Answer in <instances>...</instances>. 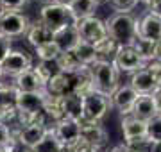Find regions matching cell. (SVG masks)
I'll use <instances>...</instances> for the list:
<instances>
[{
  "mask_svg": "<svg viewBox=\"0 0 161 152\" xmlns=\"http://www.w3.org/2000/svg\"><path fill=\"white\" fill-rule=\"evenodd\" d=\"M122 133H124V145H138V143H145L147 140V122L140 120V118L132 117H122Z\"/></svg>",
  "mask_w": 161,
  "mask_h": 152,
  "instance_id": "52a82bcc",
  "label": "cell"
},
{
  "mask_svg": "<svg viewBox=\"0 0 161 152\" xmlns=\"http://www.w3.org/2000/svg\"><path fill=\"white\" fill-rule=\"evenodd\" d=\"M0 123H2V118H0Z\"/></svg>",
  "mask_w": 161,
  "mask_h": 152,
  "instance_id": "db71d44e",
  "label": "cell"
},
{
  "mask_svg": "<svg viewBox=\"0 0 161 152\" xmlns=\"http://www.w3.org/2000/svg\"><path fill=\"white\" fill-rule=\"evenodd\" d=\"M0 152H2V147H0Z\"/></svg>",
  "mask_w": 161,
  "mask_h": 152,
  "instance_id": "f5cc1de1",
  "label": "cell"
},
{
  "mask_svg": "<svg viewBox=\"0 0 161 152\" xmlns=\"http://www.w3.org/2000/svg\"><path fill=\"white\" fill-rule=\"evenodd\" d=\"M95 48H97V54H98V57L100 59H108V61H109V57H111V61H113L115 54L118 52V48H120V45L108 36V38L102 40L98 45H95Z\"/></svg>",
  "mask_w": 161,
  "mask_h": 152,
  "instance_id": "1f68e13d",
  "label": "cell"
},
{
  "mask_svg": "<svg viewBox=\"0 0 161 152\" xmlns=\"http://www.w3.org/2000/svg\"><path fill=\"white\" fill-rule=\"evenodd\" d=\"M58 64H59V70L63 73H68V75H74L75 72H79L82 68L80 61L75 57L74 52H61L58 57Z\"/></svg>",
  "mask_w": 161,
  "mask_h": 152,
  "instance_id": "83f0119b",
  "label": "cell"
},
{
  "mask_svg": "<svg viewBox=\"0 0 161 152\" xmlns=\"http://www.w3.org/2000/svg\"><path fill=\"white\" fill-rule=\"evenodd\" d=\"M48 127L50 125H29V127H14V125H11L13 129V134H14V138H16L18 145H22L23 149H34L38 143H40L43 138L47 136V133H48Z\"/></svg>",
  "mask_w": 161,
  "mask_h": 152,
  "instance_id": "9c48e42d",
  "label": "cell"
},
{
  "mask_svg": "<svg viewBox=\"0 0 161 152\" xmlns=\"http://www.w3.org/2000/svg\"><path fill=\"white\" fill-rule=\"evenodd\" d=\"M97 7H98V2H95V0H74L72 6H70V13L74 16V22L77 24L84 18L95 16Z\"/></svg>",
  "mask_w": 161,
  "mask_h": 152,
  "instance_id": "d4e9b609",
  "label": "cell"
},
{
  "mask_svg": "<svg viewBox=\"0 0 161 152\" xmlns=\"http://www.w3.org/2000/svg\"><path fill=\"white\" fill-rule=\"evenodd\" d=\"M149 13H152L156 16H161V0H152V4L149 6Z\"/></svg>",
  "mask_w": 161,
  "mask_h": 152,
  "instance_id": "60d3db41",
  "label": "cell"
},
{
  "mask_svg": "<svg viewBox=\"0 0 161 152\" xmlns=\"http://www.w3.org/2000/svg\"><path fill=\"white\" fill-rule=\"evenodd\" d=\"M13 50V40L7 36L0 34V64L4 63V59L9 56V52Z\"/></svg>",
  "mask_w": 161,
  "mask_h": 152,
  "instance_id": "74e56055",
  "label": "cell"
},
{
  "mask_svg": "<svg viewBox=\"0 0 161 152\" xmlns=\"http://www.w3.org/2000/svg\"><path fill=\"white\" fill-rule=\"evenodd\" d=\"M34 52H36L38 61H58L61 50H59V47L54 41H50V43H45V45L34 48Z\"/></svg>",
  "mask_w": 161,
  "mask_h": 152,
  "instance_id": "d6a6232c",
  "label": "cell"
},
{
  "mask_svg": "<svg viewBox=\"0 0 161 152\" xmlns=\"http://www.w3.org/2000/svg\"><path fill=\"white\" fill-rule=\"evenodd\" d=\"M108 2L116 13H127V14H131V11L140 4L138 0H108Z\"/></svg>",
  "mask_w": 161,
  "mask_h": 152,
  "instance_id": "e575fe53",
  "label": "cell"
},
{
  "mask_svg": "<svg viewBox=\"0 0 161 152\" xmlns=\"http://www.w3.org/2000/svg\"><path fill=\"white\" fill-rule=\"evenodd\" d=\"M108 36L120 47H132L138 40V20L127 13H115L106 20Z\"/></svg>",
  "mask_w": 161,
  "mask_h": 152,
  "instance_id": "6da1fadb",
  "label": "cell"
},
{
  "mask_svg": "<svg viewBox=\"0 0 161 152\" xmlns=\"http://www.w3.org/2000/svg\"><path fill=\"white\" fill-rule=\"evenodd\" d=\"M79 125H80V138H84L88 143L97 147L98 150H102L104 147L108 145V131L102 127V123L80 120Z\"/></svg>",
  "mask_w": 161,
  "mask_h": 152,
  "instance_id": "7c38bea8",
  "label": "cell"
},
{
  "mask_svg": "<svg viewBox=\"0 0 161 152\" xmlns=\"http://www.w3.org/2000/svg\"><path fill=\"white\" fill-rule=\"evenodd\" d=\"M129 86H131L138 95H154L156 90H159L158 81H156L154 75H152L147 68H142V70L131 73Z\"/></svg>",
  "mask_w": 161,
  "mask_h": 152,
  "instance_id": "4fadbf2b",
  "label": "cell"
},
{
  "mask_svg": "<svg viewBox=\"0 0 161 152\" xmlns=\"http://www.w3.org/2000/svg\"><path fill=\"white\" fill-rule=\"evenodd\" d=\"M138 38L150 40L154 43L161 41V16L147 13L142 20H138Z\"/></svg>",
  "mask_w": 161,
  "mask_h": 152,
  "instance_id": "2e32d148",
  "label": "cell"
},
{
  "mask_svg": "<svg viewBox=\"0 0 161 152\" xmlns=\"http://www.w3.org/2000/svg\"><path fill=\"white\" fill-rule=\"evenodd\" d=\"M14 88L18 91H23V93H36V91H45V82L41 81L38 73H36L32 68L27 72H23L20 75L14 77Z\"/></svg>",
  "mask_w": 161,
  "mask_h": 152,
  "instance_id": "ac0fdd59",
  "label": "cell"
},
{
  "mask_svg": "<svg viewBox=\"0 0 161 152\" xmlns=\"http://www.w3.org/2000/svg\"><path fill=\"white\" fill-rule=\"evenodd\" d=\"M50 2H54V4H59V6H64V7H70L74 0H50Z\"/></svg>",
  "mask_w": 161,
  "mask_h": 152,
  "instance_id": "ee69618b",
  "label": "cell"
},
{
  "mask_svg": "<svg viewBox=\"0 0 161 152\" xmlns=\"http://www.w3.org/2000/svg\"><path fill=\"white\" fill-rule=\"evenodd\" d=\"M66 150L68 152H100L97 147H93L92 143H88L84 138H79L75 143H72L70 147H66Z\"/></svg>",
  "mask_w": 161,
  "mask_h": 152,
  "instance_id": "d590c367",
  "label": "cell"
},
{
  "mask_svg": "<svg viewBox=\"0 0 161 152\" xmlns=\"http://www.w3.org/2000/svg\"><path fill=\"white\" fill-rule=\"evenodd\" d=\"M0 118H2V123L9 127L13 123L18 125V109L14 100H0Z\"/></svg>",
  "mask_w": 161,
  "mask_h": 152,
  "instance_id": "4dcf8cb0",
  "label": "cell"
},
{
  "mask_svg": "<svg viewBox=\"0 0 161 152\" xmlns=\"http://www.w3.org/2000/svg\"><path fill=\"white\" fill-rule=\"evenodd\" d=\"M13 140H16L14 134H13V129L9 125H6V123H0V147L7 145Z\"/></svg>",
  "mask_w": 161,
  "mask_h": 152,
  "instance_id": "f35d334b",
  "label": "cell"
},
{
  "mask_svg": "<svg viewBox=\"0 0 161 152\" xmlns=\"http://www.w3.org/2000/svg\"><path fill=\"white\" fill-rule=\"evenodd\" d=\"M0 13H2V9H0Z\"/></svg>",
  "mask_w": 161,
  "mask_h": 152,
  "instance_id": "11a10c76",
  "label": "cell"
},
{
  "mask_svg": "<svg viewBox=\"0 0 161 152\" xmlns=\"http://www.w3.org/2000/svg\"><path fill=\"white\" fill-rule=\"evenodd\" d=\"M140 4H145V6H150L152 4V0H138Z\"/></svg>",
  "mask_w": 161,
  "mask_h": 152,
  "instance_id": "7dc6e473",
  "label": "cell"
},
{
  "mask_svg": "<svg viewBox=\"0 0 161 152\" xmlns=\"http://www.w3.org/2000/svg\"><path fill=\"white\" fill-rule=\"evenodd\" d=\"M80 41V36H79V30L77 27L74 25H68V27H63L54 32V43L59 47L61 52H72Z\"/></svg>",
  "mask_w": 161,
  "mask_h": 152,
  "instance_id": "d6986e66",
  "label": "cell"
},
{
  "mask_svg": "<svg viewBox=\"0 0 161 152\" xmlns=\"http://www.w3.org/2000/svg\"><path fill=\"white\" fill-rule=\"evenodd\" d=\"M138 97L140 95L129 84H120L118 90L111 95V104L122 117H129L132 113V107H134V102H136Z\"/></svg>",
  "mask_w": 161,
  "mask_h": 152,
  "instance_id": "8fae6325",
  "label": "cell"
},
{
  "mask_svg": "<svg viewBox=\"0 0 161 152\" xmlns=\"http://www.w3.org/2000/svg\"><path fill=\"white\" fill-rule=\"evenodd\" d=\"M29 4V0H0L2 11H20Z\"/></svg>",
  "mask_w": 161,
  "mask_h": 152,
  "instance_id": "8d00e7d4",
  "label": "cell"
},
{
  "mask_svg": "<svg viewBox=\"0 0 161 152\" xmlns=\"http://www.w3.org/2000/svg\"><path fill=\"white\" fill-rule=\"evenodd\" d=\"M127 152H150V141H145V143H138V145L127 147Z\"/></svg>",
  "mask_w": 161,
  "mask_h": 152,
  "instance_id": "ab89813d",
  "label": "cell"
},
{
  "mask_svg": "<svg viewBox=\"0 0 161 152\" xmlns=\"http://www.w3.org/2000/svg\"><path fill=\"white\" fill-rule=\"evenodd\" d=\"M152 97H154V100H156V109H158V115L161 117V88L156 90V93L152 95Z\"/></svg>",
  "mask_w": 161,
  "mask_h": 152,
  "instance_id": "b9f144b4",
  "label": "cell"
},
{
  "mask_svg": "<svg viewBox=\"0 0 161 152\" xmlns=\"http://www.w3.org/2000/svg\"><path fill=\"white\" fill-rule=\"evenodd\" d=\"M109 152H127V147L125 145H118V147H113Z\"/></svg>",
  "mask_w": 161,
  "mask_h": 152,
  "instance_id": "bcb514c9",
  "label": "cell"
},
{
  "mask_svg": "<svg viewBox=\"0 0 161 152\" xmlns=\"http://www.w3.org/2000/svg\"><path fill=\"white\" fill-rule=\"evenodd\" d=\"M150 152H161V141H154V143H150Z\"/></svg>",
  "mask_w": 161,
  "mask_h": 152,
  "instance_id": "f6af8a7d",
  "label": "cell"
},
{
  "mask_svg": "<svg viewBox=\"0 0 161 152\" xmlns=\"http://www.w3.org/2000/svg\"><path fill=\"white\" fill-rule=\"evenodd\" d=\"M113 63L118 68V72H125V73H134V72L145 68V63L140 59V56L136 54L134 47H120L118 52L113 57Z\"/></svg>",
  "mask_w": 161,
  "mask_h": 152,
  "instance_id": "30bf717a",
  "label": "cell"
},
{
  "mask_svg": "<svg viewBox=\"0 0 161 152\" xmlns=\"http://www.w3.org/2000/svg\"><path fill=\"white\" fill-rule=\"evenodd\" d=\"M34 152H61L64 150V147L61 145V141L58 140V136L54 133V127H48V133L38 145L32 149Z\"/></svg>",
  "mask_w": 161,
  "mask_h": 152,
  "instance_id": "4316f807",
  "label": "cell"
},
{
  "mask_svg": "<svg viewBox=\"0 0 161 152\" xmlns=\"http://www.w3.org/2000/svg\"><path fill=\"white\" fill-rule=\"evenodd\" d=\"M32 70L38 73V77H40L45 84L50 81L54 75L61 73L58 61H38V64H36V66H32Z\"/></svg>",
  "mask_w": 161,
  "mask_h": 152,
  "instance_id": "f1b7e54d",
  "label": "cell"
},
{
  "mask_svg": "<svg viewBox=\"0 0 161 152\" xmlns=\"http://www.w3.org/2000/svg\"><path fill=\"white\" fill-rule=\"evenodd\" d=\"M92 91H95L92 68L90 66H82L79 72H75L74 75H72V93L79 95V97L84 99Z\"/></svg>",
  "mask_w": 161,
  "mask_h": 152,
  "instance_id": "e0dca14e",
  "label": "cell"
},
{
  "mask_svg": "<svg viewBox=\"0 0 161 152\" xmlns=\"http://www.w3.org/2000/svg\"><path fill=\"white\" fill-rule=\"evenodd\" d=\"M132 117L140 118L143 122H149L154 117H158V109H156V100L152 95H140L136 102H134V107H132Z\"/></svg>",
  "mask_w": 161,
  "mask_h": 152,
  "instance_id": "44dd1931",
  "label": "cell"
},
{
  "mask_svg": "<svg viewBox=\"0 0 161 152\" xmlns=\"http://www.w3.org/2000/svg\"><path fill=\"white\" fill-rule=\"evenodd\" d=\"M61 152H68V150H66V149H64V150H61Z\"/></svg>",
  "mask_w": 161,
  "mask_h": 152,
  "instance_id": "816d5d0a",
  "label": "cell"
},
{
  "mask_svg": "<svg viewBox=\"0 0 161 152\" xmlns=\"http://www.w3.org/2000/svg\"><path fill=\"white\" fill-rule=\"evenodd\" d=\"M2 77H4V73H2V70H0V84H2Z\"/></svg>",
  "mask_w": 161,
  "mask_h": 152,
  "instance_id": "681fc988",
  "label": "cell"
},
{
  "mask_svg": "<svg viewBox=\"0 0 161 152\" xmlns=\"http://www.w3.org/2000/svg\"><path fill=\"white\" fill-rule=\"evenodd\" d=\"M31 27V20L27 14L20 11H2L0 13V34L7 38H20L27 34Z\"/></svg>",
  "mask_w": 161,
  "mask_h": 152,
  "instance_id": "5b68a950",
  "label": "cell"
},
{
  "mask_svg": "<svg viewBox=\"0 0 161 152\" xmlns=\"http://www.w3.org/2000/svg\"><path fill=\"white\" fill-rule=\"evenodd\" d=\"M34 64H32V56L27 54L25 50H11L9 56L4 59V63L0 64V70L4 75L9 77H16L23 72L31 70Z\"/></svg>",
  "mask_w": 161,
  "mask_h": 152,
  "instance_id": "ba28073f",
  "label": "cell"
},
{
  "mask_svg": "<svg viewBox=\"0 0 161 152\" xmlns=\"http://www.w3.org/2000/svg\"><path fill=\"white\" fill-rule=\"evenodd\" d=\"M136 54L140 56V59L143 61L145 64L150 63V61H154V52H156V43L150 40H143V38H138L136 43L132 45Z\"/></svg>",
  "mask_w": 161,
  "mask_h": 152,
  "instance_id": "f546056e",
  "label": "cell"
},
{
  "mask_svg": "<svg viewBox=\"0 0 161 152\" xmlns=\"http://www.w3.org/2000/svg\"><path fill=\"white\" fill-rule=\"evenodd\" d=\"M77 30H79V36L82 41H86L90 45H98L102 40L108 38V29H106V22L100 20L97 16H90L84 18L75 24Z\"/></svg>",
  "mask_w": 161,
  "mask_h": 152,
  "instance_id": "8992f818",
  "label": "cell"
},
{
  "mask_svg": "<svg viewBox=\"0 0 161 152\" xmlns=\"http://www.w3.org/2000/svg\"><path fill=\"white\" fill-rule=\"evenodd\" d=\"M25 38H27V41H29V45H32L34 48H38V47H41V45H45V43L54 41V32H52L43 22L38 20V22H34V24H31Z\"/></svg>",
  "mask_w": 161,
  "mask_h": 152,
  "instance_id": "ffe728a7",
  "label": "cell"
},
{
  "mask_svg": "<svg viewBox=\"0 0 161 152\" xmlns=\"http://www.w3.org/2000/svg\"><path fill=\"white\" fill-rule=\"evenodd\" d=\"M43 113H45L47 118H50L54 123L61 122L64 117V102L63 97H54V95H45V100H43Z\"/></svg>",
  "mask_w": 161,
  "mask_h": 152,
  "instance_id": "603a6c76",
  "label": "cell"
},
{
  "mask_svg": "<svg viewBox=\"0 0 161 152\" xmlns=\"http://www.w3.org/2000/svg\"><path fill=\"white\" fill-rule=\"evenodd\" d=\"M72 52L75 54V57L80 61L82 66H93L97 61H100V57H98V54H97V48L93 47V45H90V43H86V41H82V40L79 41V45Z\"/></svg>",
  "mask_w": 161,
  "mask_h": 152,
  "instance_id": "484cf974",
  "label": "cell"
},
{
  "mask_svg": "<svg viewBox=\"0 0 161 152\" xmlns=\"http://www.w3.org/2000/svg\"><path fill=\"white\" fill-rule=\"evenodd\" d=\"M90 68H92L95 91L111 99V95L115 93L118 90V86H120V72L115 66V63L111 59L109 61L108 59H100Z\"/></svg>",
  "mask_w": 161,
  "mask_h": 152,
  "instance_id": "7a4b0ae2",
  "label": "cell"
},
{
  "mask_svg": "<svg viewBox=\"0 0 161 152\" xmlns=\"http://www.w3.org/2000/svg\"><path fill=\"white\" fill-rule=\"evenodd\" d=\"M147 140L150 143L161 141V117L159 115L147 122Z\"/></svg>",
  "mask_w": 161,
  "mask_h": 152,
  "instance_id": "836d02e7",
  "label": "cell"
},
{
  "mask_svg": "<svg viewBox=\"0 0 161 152\" xmlns=\"http://www.w3.org/2000/svg\"><path fill=\"white\" fill-rule=\"evenodd\" d=\"M40 22L48 27L52 32L63 29V27H68V25H74V16L70 13V7L59 6V4H54V2H47L45 6H41L40 9Z\"/></svg>",
  "mask_w": 161,
  "mask_h": 152,
  "instance_id": "3957f363",
  "label": "cell"
},
{
  "mask_svg": "<svg viewBox=\"0 0 161 152\" xmlns=\"http://www.w3.org/2000/svg\"><path fill=\"white\" fill-rule=\"evenodd\" d=\"M45 91L54 97H64L72 93V75L68 73H58L45 84Z\"/></svg>",
  "mask_w": 161,
  "mask_h": 152,
  "instance_id": "7402d4cb",
  "label": "cell"
},
{
  "mask_svg": "<svg viewBox=\"0 0 161 152\" xmlns=\"http://www.w3.org/2000/svg\"><path fill=\"white\" fill-rule=\"evenodd\" d=\"M113 107L109 97H104L98 91H92L90 95L84 97V111H82V120L84 122H95L100 123L106 118Z\"/></svg>",
  "mask_w": 161,
  "mask_h": 152,
  "instance_id": "277c9868",
  "label": "cell"
},
{
  "mask_svg": "<svg viewBox=\"0 0 161 152\" xmlns=\"http://www.w3.org/2000/svg\"><path fill=\"white\" fill-rule=\"evenodd\" d=\"M95 2H98V4H100V2H108V0H95Z\"/></svg>",
  "mask_w": 161,
  "mask_h": 152,
  "instance_id": "f907efd6",
  "label": "cell"
},
{
  "mask_svg": "<svg viewBox=\"0 0 161 152\" xmlns=\"http://www.w3.org/2000/svg\"><path fill=\"white\" fill-rule=\"evenodd\" d=\"M22 152H34V150H32V149H23Z\"/></svg>",
  "mask_w": 161,
  "mask_h": 152,
  "instance_id": "c3c4849f",
  "label": "cell"
},
{
  "mask_svg": "<svg viewBox=\"0 0 161 152\" xmlns=\"http://www.w3.org/2000/svg\"><path fill=\"white\" fill-rule=\"evenodd\" d=\"M64 102V117L75 122L82 120V111H84V99L75 93H68L63 97Z\"/></svg>",
  "mask_w": 161,
  "mask_h": 152,
  "instance_id": "cb8c5ba5",
  "label": "cell"
},
{
  "mask_svg": "<svg viewBox=\"0 0 161 152\" xmlns=\"http://www.w3.org/2000/svg\"><path fill=\"white\" fill-rule=\"evenodd\" d=\"M47 91H36V93H23L18 91L14 97L16 109L22 113H40L43 111V100Z\"/></svg>",
  "mask_w": 161,
  "mask_h": 152,
  "instance_id": "9a60e30c",
  "label": "cell"
},
{
  "mask_svg": "<svg viewBox=\"0 0 161 152\" xmlns=\"http://www.w3.org/2000/svg\"><path fill=\"white\" fill-rule=\"evenodd\" d=\"M54 127V133L58 136V140L61 141V145L66 149L70 147L72 143L80 138V125L79 122H75V120H70V118H63L61 122L54 123L52 125Z\"/></svg>",
  "mask_w": 161,
  "mask_h": 152,
  "instance_id": "5bb4252c",
  "label": "cell"
},
{
  "mask_svg": "<svg viewBox=\"0 0 161 152\" xmlns=\"http://www.w3.org/2000/svg\"><path fill=\"white\" fill-rule=\"evenodd\" d=\"M154 61H159L161 63V41L156 43V52H154Z\"/></svg>",
  "mask_w": 161,
  "mask_h": 152,
  "instance_id": "7bdbcfd3",
  "label": "cell"
}]
</instances>
